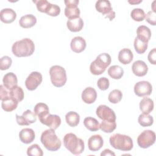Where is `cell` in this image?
I'll return each mask as SVG.
<instances>
[{
	"label": "cell",
	"instance_id": "obj_1",
	"mask_svg": "<svg viewBox=\"0 0 156 156\" xmlns=\"http://www.w3.org/2000/svg\"><path fill=\"white\" fill-rule=\"evenodd\" d=\"M34 51V43L28 38H25L15 42L12 46V53L18 57H29L32 55Z\"/></svg>",
	"mask_w": 156,
	"mask_h": 156
},
{
	"label": "cell",
	"instance_id": "obj_2",
	"mask_svg": "<svg viewBox=\"0 0 156 156\" xmlns=\"http://www.w3.org/2000/svg\"><path fill=\"white\" fill-rule=\"evenodd\" d=\"M63 140L65 148L74 155H80L84 151V141L81 138H77L74 133H66Z\"/></svg>",
	"mask_w": 156,
	"mask_h": 156
},
{
	"label": "cell",
	"instance_id": "obj_3",
	"mask_svg": "<svg viewBox=\"0 0 156 156\" xmlns=\"http://www.w3.org/2000/svg\"><path fill=\"white\" fill-rule=\"evenodd\" d=\"M55 130H45L41 135V142L44 147L48 151H56L58 150L62 145L60 140L55 133Z\"/></svg>",
	"mask_w": 156,
	"mask_h": 156
},
{
	"label": "cell",
	"instance_id": "obj_4",
	"mask_svg": "<svg viewBox=\"0 0 156 156\" xmlns=\"http://www.w3.org/2000/svg\"><path fill=\"white\" fill-rule=\"evenodd\" d=\"M110 145L115 149L122 151H130L133 146L132 139L128 135L115 133L110 137Z\"/></svg>",
	"mask_w": 156,
	"mask_h": 156
},
{
	"label": "cell",
	"instance_id": "obj_5",
	"mask_svg": "<svg viewBox=\"0 0 156 156\" xmlns=\"http://www.w3.org/2000/svg\"><path fill=\"white\" fill-rule=\"evenodd\" d=\"M111 57L107 53H102L97 56L96 59L91 62L90 71L93 75H100L102 74L111 63Z\"/></svg>",
	"mask_w": 156,
	"mask_h": 156
},
{
	"label": "cell",
	"instance_id": "obj_6",
	"mask_svg": "<svg viewBox=\"0 0 156 156\" xmlns=\"http://www.w3.org/2000/svg\"><path fill=\"white\" fill-rule=\"evenodd\" d=\"M49 75L52 85L56 87H62L66 82L67 77L65 68L59 65H54L50 68Z\"/></svg>",
	"mask_w": 156,
	"mask_h": 156
},
{
	"label": "cell",
	"instance_id": "obj_7",
	"mask_svg": "<svg viewBox=\"0 0 156 156\" xmlns=\"http://www.w3.org/2000/svg\"><path fill=\"white\" fill-rule=\"evenodd\" d=\"M155 133L151 130L143 131L137 138L138 145L143 149H146L155 143Z\"/></svg>",
	"mask_w": 156,
	"mask_h": 156
},
{
	"label": "cell",
	"instance_id": "obj_8",
	"mask_svg": "<svg viewBox=\"0 0 156 156\" xmlns=\"http://www.w3.org/2000/svg\"><path fill=\"white\" fill-rule=\"evenodd\" d=\"M96 9L105 16V18H108L112 21L115 18V12L113 10L111 3L107 0H99L95 4Z\"/></svg>",
	"mask_w": 156,
	"mask_h": 156
},
{
	"label": "cell",
	"instance_id": "obj_9",
	"mask_svg": "<svg viewBox=\"0 0 156 156\" xmlns=\"http://www.w3.org/2000/svg\"><path fill=\"white\" fill-rule=\"evenodd\" d=\"M96 115L102 121L114 122L116 121V116L114 111L105 105H99L96 111Z\"/></svg>",
	"mask_w": 156,
	"mask_h": 156
},
{
	"label": "cell",
	"instance_id": "obj_10",
	"mask_svg": "<svg viewBox=\"0 0 156 156\" xmlns=\"http://www.w3.org/2000/svg\"><path fill=\"white\" fill-rule=\"evenodd\" d=\"M43 80L42 75L37 71L32 72L25 80V85L29 91L35 90L41 83Z\"/></svg>",
	"mask_w": 156,
	"mask_h": 156
},
{
	"label": "cell",
	"instance_id": "obj_11",
	"mask_svg": "<svg viewBox=\"0 0 156 156\" xmlns=\"http://www.w3.org/2000/svg\"><path fill=\"white\" fill-rule=\"evenodd\" d=\"M152 91V86L150 82L146 80L138 82L134 86V93L139 97L149 96Z\"/></svg>",
	"mask_w": 156,
	"mask_h": 156
},
{
	"label": "cell",
	"instance_id": "obj_12",
	"mask_svg": "<svg viewBox=\"0 0 156 156\" xmlns=\"http://www.w3.org/2000/svg\"><path fill=\"white\" fill-rule=\"evenodd\" d=\"M16 120L20 126H29L36 122L37 117L34 112L30 110H27L23 112L21 116L16 114Z\"/></svg>",
	"mask_w": 156,
	"mask_h": 156
},
{
	"label": "cell",
	"instance_id": "obj_13",
	"mask_svg": "<svg viewBox=\"0 0 156 156\" xmlns=\"http://www.w3.org/2000/svg\"><path fill=\"white\" fill-rule=\"evenodd\" d=\"M39 120L41 124L53 130L57 129L61 124V119L57 115L48 114L43 118L39 119Z\"/></svg>",
	"mask_w": 156,
	"mask_h": 156
},
{
	"label": "cell",
	"instance_id": "obj_14",
	"mask_svg": "<svg viewBox=\"0 0 156 156\" xmlns=\"http://www.w3.org/2000/svg\"><path fill=\"white\" fill-rule=\"evenodd\" d=\"M132 70L135 76L138 77H143L147 74L148 67L144 62L139 60L133 62L132 66Z\"/></svg>",
	"mask_w": 156,
	"mask_h": 156
},
{
	"label": "cell",
	"instance_id": "obj_15",
	"mask_svg": "<svg viewBox=\"0 0 156 156\" xmlns=\"http://www.w3.org/2000/svg\"><path fill=\"white\" fill-rule=\"evenodd\" d=\"M87 44L85 39L82 37H75L71 41L70 47L71 50L76 53H80L83 51L86 48Z\"/></svg>",
	"mask_w": 156,
	"mask_h": 156
},
{
	"label": "cell",
	"instance_id": "obj_16",
	"mask_svg": "<svg viewBox=\"0 0 156 156\" xmlns=\"http://www.w3.org/2000/svg\"><path fill=\"white\" fill-rule=\"evenodd\" d=\"M104 140L100 135H93L88 140V149L93 152L99 151L103 146Z\"/></svg>",
	"mask_w": 156,
	"mask_h": 156
},
{
	"label": "cell",
	"instance_id": "obj_17",
	"mask_svg": "<svg viewBox=\"0 0 156 156\" xmlns=\"http://www.w3.org/2000/svg\"><path fill=\"white\" fill-rule=\"evenodd\" d=\"M82 101L88 104H93L97 98V92L94 88L91 87L86 88L82 93Z\"/></svg>",
	"mask_w": 156,
	"mask_h": 156
},
{
	"label": "cell",
	"instance_id": "obj_18",
	"mask_svg": "<svg viewBox=\"0 0 156 156\" xmlns=\"http://www.w3.org/2000/svg\"><path fill=\"white\" fill-rule=\"evenodd\" d=\"M16 18V12L12 9H3L0 12L1 21L5 24L12 23Z\"/></svg>",
	"mask_w": 156,
	"mask_h": 156
},
{
	"label": "cell",
	"instance_id": "obj_19",
	"mask_svg": "<svg viewBox=\"0 0 156 156\" xmlns=\"http://www.w3.org/2000/svg\"><path fill=\"white\" fill-rule=\"evenodd\" d=\"M20 141L24 144L31 143L35 138V134L33 129L30 128L23 129L19 133Z\"/></svg>",
	"mask_w": 156,
	"mask_h": 156
},
{
	"label": "cell",
	"instance_id": "obj_20",
	"mask_svg": "<svg viewBox=\"0 0 156 156\" xmlns=\"http://www.w3.org/2000/svg\"><path fill=\"white\" fill-rule=\"evenodd\" d=\"M4 87L10 90L16 86H18V80L16 76L12 72L5 74L2 79Z\"/></svg>",
	"mask_w": 156,
	"mask_h": 156
},
{
	"label": "cell",
	"instance_id": "obj_21",
	"mask_svg": "<svg viewBox=\"0 0 156 156\" xmlns=\"http://www.w3.org/2000/svg\"><path fill=\"white\" fill-rule=\"evenodd\" d=\"M118 60L123 65L130 63L133 58L132 51L129 48H123L118 53Z\"/></svg>",
	"mask_w": 156,
	"mask_h": 156
},
{
	"label": "cell",
	"instance_id": "obj_22",
	"mask_svg": "<svg viewBox=\"0 0 156 156\" xmlns=\"http://www.w3.org/2000/svg\"><path fill=\"white\" fill-rule=\"evenodd\" d=\"M136 37L144 42L148 43L151 37V31L150 29L144 25L138 27L136 29Z\"/></svg>",
	"mask_w": 156,
	"mask_h": 156
},
{
	"label": "cell",
	"instance_id": "obj_23",
	"mask_svg": "<svg viewBox=\"0 0 156 156\" xmlns=\"http://www.w3.org/2000/svg\"><path fill=\"white\" fill-rule=\"evenodd\" d=\"M36 23L37 18L34 15L32 14H28L21 16L19 21L20 26L21 27L25 29L32 27L35 26Z\"/></svg>",
	"mask_w": 156,
	"mask_h": 156
},
{
	"label": "cell",
	"instance_id": "obj_24",
	"mask_svg": "<svg viewBox=\"0 0 156 156\" xmlns=\"http://www.w3.org/2000/svg\"><path fill=\"white\" fill-rule=\"evenodd\" d=\"M66 26L71 32H79L83 27V20L80 17L75 19L68 20L66 22Z\"/></svg>",
	"mask_w": 156,
	"mask_h": 156
},
{
	"label": "cell",
	"instance_id": "obj_25",
	"mask_svg": "<svg viewBox=\"0 0 156 156\" xmlns=\"http://www.w3.org/2000/svg\"><path fill=\"white\" fill-rule=\"evenodd\" d=\"M154 101L149 98H143L140 102V109L143 113L149 114L154 109Z\"/></svg>",
	"mask_w": 156,
	"mask_h": 156
},
{
	"label": "cell",
	"instance_id": "obj_26",
	"mask_svg": "<svg viewBox=\"0 0 156 156\" xmlns=\"http://www.w3.org/2000/svg\"><path fill=\"white\" fill-rule=\"evenodd\" d=\"M18 104V102L16 101L9 96L7 98L2 101L1 107L4 111L10 112L16 108Z\"/></svg>",
	"mask_w": 156,
	"mask_h": 156
},
{
	"label": "cell",
	"instance_id": "obj_27",
	"mask_svg": "<svg viewBox=\"0 0 156 156\" xmlns=\"http://www.w3.org/2000/svg\"><path fill=\"white\" fill-rule=\"evenodd\" d=\"M34 110L35 115L38 116V119L43 118L49 114V110L48 105L42 102L37 104L34 107Z\"/></svg>",
	"mask_w": 156,
	"mask_h": 156
},
{
	"label": "cell",
	"instance_id": "obj_28",
	"mask_svg": "<svg viewBox=\"0 0 156 156\" xmlns=\"http://www.w3.org/2000/svg\"><path fill=\"white\" fill-rule=\"evenodd\" d=\"M85 127L91 132L98 131L99 129V123L98 121L93 117H86L83 120Z\"/></svg>",
	"mask_w": 156,
	"mask_h": 156
},
{
	"label": "cell",
	"instance_id": "obj_29",
	"mask_svg": "<svg viewBox=\"0 0 156 156\" xmlns=\"http://www.w3.org/2000/svg\"><path fill=\"white\" fill-rule=\"evenodd\" d=\"M65 119L66 123L71 127L77 126L80 121L79 115L75 112H69L65 115Z\"/></svg>",
	"mask_w": 156,
	"mask_h": 156
},
{
	"label": "cell",
	"instance_id": "obj_30",
	"mask_svg": "<svg viewBox=\"0 0 156 156\" xmlns=\"http://www.w3.org/2000/svg\"><path fill=\"white\" fill-rule=\"evenodd\" d=\"M107 72L108 74L113 79H119L124 75V70L119 65L111 66Z\"/></svg>",
	"mask_w": 156,
	"mask_h": 156
},
{
	"label": "cell",
	"instance_id": "obj_31",
	"mask_svg": "<svg viewBox=\"0 0 156 156\" xmlns=\"http://www.w3.org/2000/svg\"><path fill=\"white\" fill-rule=\"evenodd\" d=\"M9 96L14 99L15 101H16L18 102H21L23 100L24 94L23 90L21 88V87L19 86H16L12 89L10 90L9 91Z\"/></svg>",
	"mask_w": 156,
	"mask_h": 156
},
{
	"label": "cell",
	"instance_id": "obj_32",
	"mask_svg": "<svg viewBox=\"0 0 156 156\" xmlns=\"http://www.w3.org/2000/svg\"><path fill=\"white\" fill-rule=\"evenodd\" d=\"M80 10L77 7H66L65 9V15L68 20L79 18Z\"/></svg>",
	"mask_w": 156,
	"mask_h": 156
},
{
	"label": "cell",
	"instance_id": "obj_33",
	"mask_svg": "<svg viewBox=\"0 0 156 156\" xmlns=\"http://www.w3.org/2000/svg\"><path fill=\"white\" fill-rule=\"evenodd\" d=\"M138 121L142 127H148L153 124L154 119L153 117L149 114L142 113L139 115Z\"/></svg>",
	"mask_w": 156,
	"mask_h": 156
},
{
	"label": "cell",
	"instance_id": "obj_34",
	"mask_svg": "<svg viewBox=\"0 0 156 156\" xmlns=\"http://www.w3.org/2000/svg\"><path fill=\"white\" fill-rule=\"evenodd\" d=\"M148 46V43L144 42L138 39L136 37L134 40V48L135 51L139 54H142L146 52Z\"/></svg>",
	"mask_w": 156,
	"mask_h": 156
},
{
	"label": "cell",
	"instance_id": "obj_35",
	"mask_svg": "<svg viewBox=\"0 0 156 156\" xmlns=\"http://www.w3.org/2000/svg\"><path fill=\"white\" fill-rule=\"evenodd\" d=\"M116 127V121L109 122L105 121H102L99 124V129L105 133H111Z\"/></svg>",
	"mask_w": 156,
	"mask_h": 156
},
{
	"label": "cell",
	"instance_id": "obj_36",
	"mask_svg": "<svg viewBox=\"0 0 156 156\" xmlns=\"http://www.w3.org/2000/svg\"><path fill=\"white\" fill-rule=\"evenodd\" d=\"M122 98V92L118 89L112 90L108 94V99L112 104H117L121 101Z\"/></svg>",
	"mask_w": 156,
	"mask_h": 156
},
{
	"label": "cell",
	"instance_id": "obj_37",
	"mask_svg": "<svg viewBox=\"0 0 156 156\" xmlns=\"http://www.w3.org/2000/svg\"><path fill=\"white\" fill-rule=\"evenodd\" d=\"M33 2L36 4L37 10L39 12H42V13H47V12H48L49 9L52 4L46 0L34 1Z\"/></svg>",
	"mask_w": 156,
	"mask_h": 156
},
{
	"label": "cell",
	"instance_id": "obj_38",
	"mask_svg": "<svg viewBox=\"0 0 156 156\" xmlns=\"http://www.w3.org/2000/svg\"><path fill=\"white\" fill-rule=\"evenodd\" d=\"M145 13L144 11L140 8L133 9L131 13L130 16L135 21H142L145 18Z\"/></svg>",
	"mask_w": 156,
	"mask_h": 156
},
{
	"label": "cell",
	"instance_id": "obj_39",
	"mask_svg": "<svg viewBox=\"0 0 156 156\" xmlns=\"http://www.w3.org/2000/svg\"><path fill=\"white\" fill-rule=\"evenodd\" d=\"M27 154L29 156H42L43 152L38 144H34L27 148Z\"/></svg>",
	"mask_w": 156,
	"mask_h": 156
},
{
	"label": "cell",
	"instance_id": "obj_40",
	"mask_svg": "<svg viewBox=\"0 0 156 156\" xmlns=\"http://www.w3.org/2000/svg\"><path fill=\"white\" fill-rule=\"evenodd\" d=\"M12 58L7 55L3 56L0 59V69L2 71L9 69L12 65Z\"/></svg>",
	"mask_w": 156,
	"mask_h": 156
},
{
	"label": "cell",
	"instance_id": "obj_41",
	"mask_svg": "<svg viewBox=\"0 0 156 156\" xmlns=\"http://www.w3.org/2000/svg\"><path fill=\"white\" fill-rule=\"evenodd\" d=\"M97 85L100 90H106L108 88L109 85H110L109 80L105 77H101L98 80Z\"/></svg>",
	"mask_w": 156,
	"mask_h": 156
},
{
	"label": "cell",
	"instance_id": "obj_42",
	"mask_svg": "<svg viewBox=\"0 0 156 156\" xmlns=\"http://www.w3.org/2000/svg\"><path fill=\"white\" fill-rule=\"evenodd\" d=\"M145 19L146 21L152 26H155L156 24V13L155 12L152 10L147 12L146 15H145Z\"/></svg>",
	"mask_w": 156,
	"mask_h": 156
},
{
	"label": "cell",
	"instance_id": "obj_43",
	"mask_svg": "<svg viewBox=\"0 0 156 156\" xmlns=\"http://www.w3.org/2000/svg\"><path fill=\"white\" fill-rule=\"evenodd\" d=\"M60 7L56 4H52L46 14L51 16H57L60 14Z\"/></svg>",
	"mask_w": 156,
	"mask_h": 156
},
{
	"label": "cell",
	"instance_id": "obj_44",
	"mask_svg": "<svg viewBox=\"0 0 156 156\" xmlns=\"http://www.w3.org/2000/svg\"><path fill=\"white\" fill-rule=\"evenodd\" d=\"M147 58L149 62L152 64L155 65L156 64V49L153 48L149 53Z\"/></svg>",
	"mask_w": 156,
	"mask_h": 156
},
{
	"label": "cell",
	"instance_id": "obj_45",
	"mask_svg": "<svg viewBox=\"0 0 156 156\" xmlns=\"http://www.w3.org/2000/svg\"><path fill=\"white\" fill-rule=\"evenodd\" d=\"M7 90L3 85H0V99L1 101L4 100L5 98H7L9 96V91H7Z\"/></svg>",
	"mask_w": 156,
	"mask_h": 156
},
{
	"label": "cell",
	"instance_id": "obj_46",
	"mask_svg": "<svg viewBox=\"0 0 156 156\" xmlns=\"http://www.w3.org/2000/svg\"><path fill=\"white\" fill-rule=\"evenodd\" d=\"M79 0H65L64 2L66 7H77L79 4Z\"/></svg>",
	"mask_w": 156,
	"mask_h": 156
},
{
	"label": "cell",
	"instance_id": "obj_47",
	"mask_svg": "<svg viewBox=\"0 0 156 156\" xmlns=\"http://www.w3.org/2000/svg\"><path fill=\"white\" fill-rule=\"evenodd\" d=\"M101 156H107V155H113V156H115V154L112 152L110 149H104L101 153Z\"/></svg>",
	"mask_w": 156,
	"mask_h": 156
},
{
	"label": "cell",
	"instance_id": "obj_48",
	"mask_svg": "<svg viewBox=\"0 0 156 156\" xmlns=\"http://www.w3.org/2000/svg\"><path fill=\"white\" fill-rule=\"evenodd\" d=\"M141 2H142V0H132V1L129 0L128 1V2L130 3V4H138Z\"/></svg>",
	"mask_w": 156,
	"mask_h": 156
}]
</instances>
